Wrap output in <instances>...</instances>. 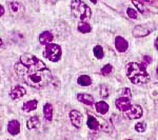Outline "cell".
I'll return each instance as SVG.
<instances>
[{
	"label": "cell",
	"mask_w": 158,
	"mask_h": 140,
	"mask_svg": "<svg viewBox=\"0 0 158 140\" xmlns=\"http://www.w3.org/2000/svg\"><path fill=\"white\" fill-rule=\"evenodd\" d=\"M115 105L120 112H127L131 108V99L129 97H119L116 99Z\"/></svg>",
	"instance_id": "cell-7"
},
{
	"label": "cell",
	"mask_w": 158,
	"mask_h": 140,
	"mask_svg": "<svg viewBox=\"0 0 158 140\" xmlns=\"http://www.w3.org/2000/svg\"><path fill=\"white\" fill-rule=\"evenodd\" d=\"M39 124H40L39 118H38L37 116H33L29 119L27 126V129L29 130H35L39 126Z\"/></svg>",
	"instance_id": "cell-18"
},
{
	"label": "cell",
	"mask_w": 158,
	"mask_h": 140,
	"mask_svg": "<svg viewBox=\"0 0 158 140\" xmlns=\"http://www.w3.org/2000/svg\"><path fill=\"white\" fill-rule=\"evenodd\" d=\"M126 140H132V139H126Z\"/></svg>",
	"instance_id": "cell-34"
},
{
	"label": "cell",
	"mask_w": 158,
	"mask_h": 140,
	"mask_svg": "<svg viewBox=\"0 0 158 140\" xmlns=\"http://www.w3.org/2000/svg\"><path fill=\"white\" fill-rule=\"evenodd\" d=\"M7 132H9L11 135H13V136L19 134V132H20L19 121L16 120V119H13V120L10 121L9 124H7Z\"/></svg>",
	"instance_id": "cell-11"
},
{
	"label": "cell",
	"mask_w": 158,
	"mask_h": 140,
	"mask_svg": "<svg viewBox=\"0 0 158 140\" xmlns=\"http://www.w3.org/2000/svg\"><path fill=\"white\" fill-rule=\"evenodd\" d=\"M17 76L34 89H42L52 80V74L45 63L32 54L21 55L15 64Z\"/></svg>",
	"instance_id": "cell-1"
},
{
	"label": "cell",
	"mask_w": 158,
	"mask_h": 140,
	"mask_svg": "<svg viewBox=\"0 0 158 140\" xmlns=\"http://www.w3.org/2000/svg\"><path fill=\"white\" fill-rule=\"evenodd\" d=\"M2 44H3V42H2L1 38H0V47H2Z\"/></svg>",
	"instance_id": "cell-32"
},
{
	"label": "cell",
	"mask_w": 158,
	"mask_h": 140,
	"mask_svg": "<svg viewBox=\"0 0 158 140\" xmlns=\"http://www.w3.org/2000/svg\"><path fill=\"white\" fill-rule=\"evenodd\" d=\"M126 113H127V116H128L130 119L134 120V119H139L140 117H142L143 111H142V109L140 105H138V104H134V105H131V108H130Z\"/></svg>",
	"instance_id": "cell-6"
},
{
	"label": "cell",
	"mask_w": 158,
	"mask_h": 140,
	"mask_svg": "<svg viewBox=\"0 0 158 140\" xmlns=\"http://www.w3.org/2000/svg\"><path fill=\"white\" fill-rule=\"evenodd\" d=\"M10 7H11V10L13 12H18L19 3L18 2H12V3H10Z\"/></svg>",
	"instance_id": "cell-27"
},
{
	"label": "cell",
	"mask_w": 158,
	"mask_h": 140,
	"mask_svg": "<svg viewBox=\"0 0 158 140\" xmlns=\"http://www.w3.org/2000/svg\"><path fill=\"white\" fill-rule=\"evenodd\" d=\"M109 96V91L106 86H101V97L106 98Z\"/></svg>",
	"instance_id": "cell-28"
},
{
	"label": "cell",
	"mask_w": 158,
	"mask_h": 140,
	"mask_svg": "<svg viewBox=\"0 0 158 140\" xmlns=\"http://www.w3.org/2000/svg\"><path fill=\"white\" fill-rule=\"evenodd\" d=\"M112 71H113V67H112L111 64H106L101 68V74L106 76V75H109V74H111Z\"/></svg>",
	"instance_id": "cell-24"
},
{
	"label": "cell",
	"mask_w": 158,
	"mask_h": 140,
	"mask_svg": "<svg viewBox=\"0 0 158 140\" xmlns=\"http://www.w3.org/2000/svg\"><path fill=\"white\" fill-rule=\"evenodd\" d=\"M3 14H4V7L2 6H0V17H1Z\"/></svg>",
	"instance_id": "cell-29"
},
{
	"label": "cell",
	"mask_w": 158,
	"mask_h": 140,
	"mask_svg": "<svg viewBox=\"0 0 158 140\" xmlns=\"http://www.w3.org/2000/svg\"><path fill=\"white\" fill-rule=\"evenodd\" d=\"M135 130H136V132H138V133H143V132L147 131V123L146 122H137L136 124H135Z\"/></svg>",
	"instance_id": "cell-22"
},
{
	"label": "cell",
	"mask_w": 158,
	"mask_h": 140,
	"mask_svg": "<svg viewBox=\"0 0 158 140\" xmlns=\"http://www.w3.org/2000/svg\"><path fill=\"white\" fill-rule=\"evenodd\" d=\"M155 47H156V50L158 51V38L155 40Z\"/></svg>",
	"instance_id": "cell-30"
},
{
	"label": "cell",
	"mask_w": 158,
	"mask_h": 140,
	"mask_svg": "<svg viewBox=\"0 0 158 140\" xmlns=\"http://www.w3.org/2000/svg\"><path fill=\"white\" fill-rule=\"evenodd\" d=\"M91 2H93V3H97V1L98 0H90Z\"/></svg>",
	"instance_id": "cell-31"
},
{
	"label": "cell",
	"mask_w": 158,
	"mask_h": 140,
	"mask_svg": "<svg viewBox=\"0 0 158 140\" xmlns=\"http://www.w3.org/2000/svg\"><path fill=\"white\" fill-rule=\"evenodd\" d=\"M70 119H71V122L75 128H81L82 126V115L79 113L78 111L76 110H73L70 112Z\"/></svg>",
	"instance_id": "cell-8"
},
{
	"label": "cell",
	"mask_w": 158,
	"mask_h": 140,
	"mask_svg": "<svg viewBox=\"0 0 158 140\" xmlns=\"http://www.w3.org/2000/svg\"><path fill=\"white\" fill-rule=\"evenodd\" d=\"M37 104H38V101L37 100H30V101H27L23 106H22V110L24 112H32V111H35L37 109Z\"/></svg>",
	"instance_id": "cell-17"
},
{
	"label": "cell",
	"mask_w": 158,
	"mask_h": 140,
	"mask_svg": "<svg viewBox=\"0 0 158 140\" xmlns=\"http://www.w3.org/2000/svg\"><path fill=\"white\" fill-rule=\"evenodd\" d=\"M53 39H54V37H53L52 33L48 32V31H45V32H43L39 35V42L41 44L47 45L49 43H52Z\"/></svg>",
	"instance_id": "cell-13"
},
{
	"label": "cell",
	"mask_w": 158,
	"mask_h": 140,
	"mask_svg": "<svg viewBox=\"0 0 158 140\" xmlns=\"http://www.w3.org/2000/svg\"><path fill=\"white\" fill-rule=\"evenodd\" d=\"M120 97H129V98H131V91H130V89H128V88L122 89L121 92H120Z\"/></svg>",
	"instance_id": "cell-26"
},
{
	"label": "cell",
	"mask_w": 158,
	"mask_h": 140,
	"mask_svg": "<svg viewBox=\"0 0 158 140\" xmlns=\"http://www.w3.org/2000/svg\"><path fill=\"white\" fill-rule=\"evenodd\" d=\"M77 82H78V84L81 86H89L92 84V79L90 76H88V75H81L78 77Z\"/></svg>",
	"instance_id": "cell-19"
},
{
	"label": "cell",
	"mask_w": 158,
	"mask_h": 140,
	"mask_svg": "<svg viewBox=\"0 0 158 140\" xmlns=\"http://www.w3.org/2000/svg\"><path fill=\"white\" fill-rule=\"evenodd\" d=\"M71 11L75 18L79 21H86L92 16L91 7L81 0H73L71 3Z\"/></svg>",
	"instance_id": "cell-3"
},
{
	"label": "cell",
	"mask_w": 158,
	"mask_h": 140,
	"mask_svg": "<svg viewBox=\"0 0 158 140\" xmlns=\"http://www.w3.org/2000/svg\"><path fill=\"white\" fill-rule=\"evenodd\" d=\"M127 76L134 84H143L150 81V75L147 72L146 67L136 62H130L127 65Z\"/></svg>",
	"instance_id": "cell-2"
},
{
	"label": "cell",
	"mask_w": 158,
	"mask_h": 140,
	"mask_svg": "<svg viewBox=\"0 0 158 140\" xmlns=\"http://www.w3.org/2000/svg\"><path fill=\"white\" fill-rule=\"evenodd\" d=\"M127 15H128L131 19H136L137 18V11L134 9H132V7H128V10H127Z\"/></svg>",
	"instance_id": "cell-25"
},
{
	"label": "cell",
	"mask_w": 158,
	"mask_h": 140,
	"mask_svg": "<svg viewBox=\"0 0 158 140\" xmlns=\"http://www.w3.org/2000/svg\"><path fill=\"white\" fill-rule=\"evenodd\" d=\"M132 2H133V4H134L135 6H136L137 12L144 13V11H146V6H144L143 3H141V2L138 1V0H132Z\"/></svg>",
	"instance_id": "cell-23"
},
{
	"label": "cell",
	"mask_w": 158,
	"mask_h": 140,
	"mask_svg": "<svg viewBox=\"0 0 158 140\" xmlns=\"http://www.w3.org/2000/svg\"><path fill=\"white\" fill-rule=\"evenodd\" d=\"M77 100L80 101L81 103L86 104V105H93L94 104V97L90 94H85V93H80L77 95Z\"/></svg>",
	"instance_id": "cell-12"
},
{
	"label": "cell",
	"mask_w": 158,
	"mask_h": 140,
	"mask_svg": "<svg viewBox=\"0 0 158 140\" xmlns=\"http://www.w3.org/2000/svg\"><path fill=\"white\" fill-rule=\"evenodd\" d=\"M78 31L80 33H83V34H85V33H90L92 31V27H91V24L88 23L86 21H79Z\"/></svg>",
	"instance_id": "cell-20"
},
{
	"label": "cell",
	"mask_w": 158,
	"mask_h": 140,
	"mask_svg": "<svg viewBox=\"0 0 158 140\" xmlns=\"http://www.w3.org/2000/svg\"><path fill=\"white\" fill-rule=\"evenodd\" d=\"M156 27V24L153 23V22H148V23L143 24H138L133 29V36L136 38L140 37H146L148 35H150Z\"/></svg>",
	"instance_id": "cell-5"
},
{
	"label": "cell",
	"mask_w": 158,
	"mask_h": 140,
	"mask_svg": "<svg viewBox=\"0 0 158 140\" xmlns=\"http://www.w3.org/2000/svg\"><path fill=\"white\" fill-rule=\"evenodd\" d=\"M86 124H88L89 129L92 130V131H97V130L99 129V126H100L99 121L94 116H91V115L88 116V121H86Z\"/></svg>",
	"instance_id": "cell-15"
},
{
	"label": "cell",
	"mask_w": 158,
	"mask_h": 140,
	"mask_svg": "<svg viewBox=\"0 0 158 140\" xmlns=\"http://www.w3.org/2000/svg\"><path fill=\"white\" fill-rule=\"evenodd\" d=\"M25 94H27V90H25L23 86L17 85L10 92V97L15 100V99H19L21 97H23Z\"/></svg>",
	"instance_id": "cell-10"
},
{
	"label": "cell",
	"mask_w": 158,
	"mask_h": 140,
	"mask_svg": "<svg viewBox=\"0 0 158 140\" xmlns=\"http://www.w3.org/2000/svg\"><path fill=\"white\" fill-rule=\"evenodd\" d=\"M144 1H147V2H153L154 0H144Z\"/></svg>",
	"instance_id": "cell-33"
},
{
	"label": "cell",
	"mask_w": 158,
	"mask_h": 140,
	"mask_svg": "<svg viewBox=\"0 0 158 140\" xmlns=\"http://www.w3.org/2000/svg\"><path fill=\"white\" fill-rule=\"evenodd\" d=\"M93 53H94V56H95L97 59H101V58H103V56H104L103 49H102V47H100V45H96V47H94Z\"/></svg>",
	"instance_id": "cell-21"
},
{
	"label": "cell",
	"mask_w": 158,
	"mask_h": 140,
	"mask_svg": "<svg viewBox=\"0 0 158 140\" xmlns=\"http://www.w3.org/2000/svg\"><path fill=\"white\" fill-rule=\"evenodd\" d=\"M96 111L98 112L101 115H106L109 112V104L106 102V101H99L95 104Z\"/></svg>",
	"instance_id": "cell-16"
},
{
	"label": "cell",
	"mask_w": 158,
	"mask_h": 140,
	"mask_svg": "<svg viewBox=\"0 0 158 140\" xmlns=\"http://www.w3.org/2000/svg\"><path fill=\"white\" fill-rule=\"evenodd\" d=\"M43 116L47 121H52L53 119V105L51 103H47L43 106Z\"/></svg>",
	"instance_id": "cell-14"
},
{
	"label": "cell",
	"mask_w": 158,
	"mask_h": 140,
	"mask_svg": "<svg viewBox=\"0 0 158 140\" xmlns=\"http://www.w3.org/2000/svg\"><path fill=\"white\" fill-rule=\"evenodd\" d=\"M115 47L119 53H124L129 47V43L121 36H117L115 38Z\"/></svg>",
	"instance_id": "cell-9"
},
{
	"label": "cell",
	"mask_w": 158,
	"mask_h": 140,
	"mask_svg": "<svg viewBox=\"0 0 158 140\" xmlns=\"http://www.w3.org/2000/svg\"><path fill=\"white\" fill-rule=\"evenodd\" d=\"M44 56L52 62H57L61 58V54H62V50H61L60 45L56 44V43H49L45 45L44 49Z\"/></svg>",
	"instance_id": "cell-4"
}]
</instances>
